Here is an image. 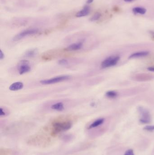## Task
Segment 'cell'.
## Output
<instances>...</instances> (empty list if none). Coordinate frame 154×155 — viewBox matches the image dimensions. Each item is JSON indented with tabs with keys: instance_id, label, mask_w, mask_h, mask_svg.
Wrapping results in <instances>:
<instances>
[{
	"instance_id": "obj_1",
	"label": "cell",
	"mask_w": 154,
	"mask_h": 155,
	"mask_svg": "<svg viewBox=\"0 0 154 155\" xmlns=\"http://www.w3.org/2000/svg\"><path fill=\"white\" fill-rule=\"evenodd\" d=\"M52 133L57 134L60 132H63L71 129L72 123L70 121L55 122L52 124Z\"/></svg>"
},
{
	"instance_id": "obj_2",
	"label": "cell",
	"mask_w": 154,
	"mask_h": 155,
	"mask_svg": "<svg viewBox=\"0 0 154 155\" xmlns=\"http://www.w3.org/2000/svg\"><path fill=\"white\" fill-rule=\"evenodd\" d=\"M120 57L119 55L110 56L102 61L101 67L102 69H106L114 66L119 61Z\"/></svg>"
},
{
	"instance_id": "obj_3",
	"label": "cell",
	"mask_w": 154,
	"mask_h": 155,
	"mask_svg": "<svg viewBox=\"0 0 154 155\" xmlns=\"http://www.w3.org/2000/svg\"><path fill=\"white\" fill-rule=\"evenodd\" d=\"M71 79V76L69 75H61L53 77L48 80H42L40 81V83L42 85H49V84H55L60 82L66 81Z\"/></svg>"
},
{
	"instance_id": "obj_4",
	"label": "cell",
	"mask_w": 154,
	"mask_h": 155,
	"mask_svg": "<svg viewBox=\"0 0 154 155\" xmlns=\"http://www.w3.org/2000/svg\"><path fill=\"white\" fill-rule=\"evenodd\" d=\"M38 32H39V30L38 29L32 28L26 29L17 34V35H15L14 37H13V40L15 41H20L21 39L29 35H35L38 33Z\"/></svg>"
},
{
	"instance_id": "obj_5",
	"label": "cell",
	"mask_w": 154,
	"mask_h": 155,
	"mask_svg": "<svg viewBox=\"0 0 154 155\" xmlns=\"http://www.w3.org/2000/svg\"><path fill=\"white\" fill-rule=\"evenodd\" d=\"M137 109L141 116V118L140 119V122L143 124H147L150 123L151 119V114L149 111L141 106L138 107Z\"/></svg>"
},
{
	"instance_id": "obj_6",
	"label": "cell",
	"mask_w": 154,
	"mask_h": 155,
	"mask_svg": "<svg viewBox=\"0 0 154 155\" xmlns=\"http://www.w3.org/2000/svg\"><path fill=\"white\" fill-rule=\"evenodd\" d=\"M31 67L30 65L29 62L27 60H22L19 64L18 67L19 73L22 75L25 73H27L31 71Z\"/></svg>"
},
{
	"instance_id": "obj_7",
	"label": "cell",
	"mask_w": 154,
	"mask_h": 155,
	"mask_svg": "<svg viewBox=\"0 0 154 155\" xmlns=\"http://www.w3.org/2000/svg\"><path fill=\"white\" fill-rule=\"evenodd\" d=\"M83 46V41H80L76 43H74L70 45L65 48L64 50L66 51H75L82 49Z\"/></svg>"
},
{
	"instance_id": "obj_8",
	"label": "cell",
	"mask_w": 154,
	"mask_h": 155,
	"mask_svg": "<svg viewBox=\"0 0 154 155\" xmlns=\"http://www.w3.org/2000/svg\"><path fill=\"white\" fill-rule=\"evenodd\" d=\"M153 76L147 73H140L134 77V80L138 81H147L153 79Z\"/></svg>"
},
{
	"instance_id": "obj_9",
	"label": "cell",
	"mask_w": 154,
	"mask_h": 155,
	"mask_svg": "<svg viewBox=\"0 0 154 155\" xmlns=\"http://www.w3.org/2000/svg\"><path fill=\"white\" fill-rule=\"evenodd\" d=\"M90 8L89 6H85L82 10L78 11L76 16L77 17H86L89 15L90 12Z\"/></svg>"
},
{
	"instance_id": "obj_10",
	"label": "cell",
	"mask_w": 154,
	"mask_h": 155,
	"mask_svg": "<svg viewBox=\"0 0 154 155\" xmlns=\"http://www.w3.org/2000/svg\"><path fill=\"white\" fill-rule=\"evenodd\" d=\"M149 52L147 51H142L137 52L131 54L128 57L129 59H133V58H141V57H145L148 55Z\"/></svg>"
},
{
	"instance_id": "obj_11",
	"label": "cell",
	"mask_w": 154,
	"mask_h": 155,
	"mask_svg": "<svg viewBox=\"0 0 154 155\" xmlns=\"http://www.w3.org/2000/svg\"><path fill=\"white\" fill-rule=\"evenodd\" d=\"M24 88V84L21 82H17L12 84L9 87V90L12 91H16L22 90Z\"/></svg>"
},
{
	"instance_id": "obj_12",
	"label": "cell",
	"mask_w": 154,
	"mask_h": 155,
	"mask_svg": "<svg viewBox=\"0 0 154 155\" xmlns=\"http://www.w3.org/2000/svg\"><path fill=\"white\" fill-rule=\"evenodd\" d=\"M104 120H105V119L104 118H99V119H97L88 126L87 129L90 130V129H93L94 128L99 127L101 125L104 124Z\"/></svg>"
},
{
	"instance_id": "obj_13",
	"label": "cell",
	"mask_w": 154,
	"mask_h": 155,
	"mask_svg": "<svg viewBox=\"0 0 154 155\" xmlns=\"http://www.w3.org/2000/svg\"><path fill=\"white\" fill-rule=\"evenodd\" d=\"M51 109L57 111L61 112L65 109V106L64 104L61 102L53 104L51 106Z\"/></svg>"
},
{
	"instance_id": "obj_14",
	"label": "cell",
	"mask_w": 154,
	"mask_h": 155,
	"mask_svg": "<svg viewBox=\"0 0 154 155\" xmlns=\"http://www.w3.org/2000/svg\"><path fill=\"white\" fill-rule=\"evenodd\" d=\"M38 49H29L28 51L25 52V56L26 57H28V58L35 57L38 54Z\"/></svg>"
},
{
	"instance_id": "obj_15",
	"label": "cell",
	"mask_w": 154,
	"mask_h": 155,
	"mask_svg": "<svg viewBox=\"0 0 154 155\" xmlns=\"http://www.w3.org/2000/svg\"><path fill=\"white\" fill-rule=\"evenodd\" d=\"M132 11L135 14L144 15L147 12V10L145 9L144 8L136 7L133 8Z\"/></svg>"
},
{
	"instance_id": "obj_16",
	"label": "cell",
	"mask_w": 154,
	"mask_h": 155,
	"mask_svg": "<svg viewBox=\"0 0 154 155\" xmlns=\"http://www.w3.org/2000/svg\"><path fill=\"white\" fill-rule=\"evenodd\" d=\"M74 138H75V136L73 135L67 134L62 137V140L64 142H69L72 141Z\"/></svg>"
},
{
	"instance_id": "obj_17",
	"label": "cell",
	"mask_w": 154,
	"mask_h": 155,
	"mask_svg": "<svg viewBox=\"0 0 154 155\" xmlns=\"http://www.w3.org/2000/svg\"><path fill=\"white\" fill-rule=\"evenodd\" d=\"M117 93L114 91H109L105 94V95L109 98H115L117 96Z\"/></svg>"
},
{
	"instance_id": "obj_18",
	"label": "cell",
	"mask_w": 154,
	"mask_h": 155,
	"mask_svg": "<svg viewBox=\"0 0 154 155\" xmlns=\"http://www.w3.org/2000/svg\"><path fill=\"white\" fill-rule=\"evenodd\" d=\"M9 114V111L6 108L2 107L0 108V116L1 117H6Z\"/></svg>"
},
{
	"instance_id": "obj_19",
	"label": "cell",
	"mask_w": 154,
	"mask_h": 155,
	"mask_svg": "<svg viewBox=\"0 0 154 155\" xmlns=\"http://www.w3.org/2000/svg\"><path fill=\"white\" fill-rule=\"evenodd\" d=\"M101 13L100 12H96L95 13L92 17H91L90 19V21H98L100 18L101 17Z\"/></svg>"
},
{
	"instance_id": "obj_20",
	"label": "cell",
	"mask_w": 154,
	"mask_h": 155,
	"mask_svg": "<svg viewBox=\"0 0 154 155\" xmlns=\"http://www.w3.org/2000/svg\"><path fill=\"white\" fill-rule=\"evenodd\" d=\"M143 129L147 131H154V126H147L143 128Z\"/></svg>"
},
{
	"instance_id": "obj_21",
	"label": "cell",
	"mask_w": 154,
	"mask_h": 155,
	"mask_svg": "<svg viewBox=\"0 0 154 155\" xmlns=\"http://www.w3.org/2000/svg\"><path fill=\"white\" fill-rule=\"evenodd\" d=\"M68 63V62L66 59H60L58 61V64L61 65H67Z\"/></svg>"
},
{
	"instance_id": "obj_22",
	"label": "cell",
	"mask_w": 154,
	"mask_h": 155,
	"mask_svg": "<svg viewBox=\"0 0 154 155\" xmlns=\"http://www.w3.org/2000/svg\"><path fill=\"white\" fill-rule=\"evenodd\" d=\"M124 155H134V154L133 150L129 149L125 152V154Z\"/></svg>"
},
{
	"instance_id": "obj_23",
	"label": "cell",
	"mask_w": 154,
	"mask_h": 155,
	"mask_svg": "<svg viewBox=\"0 0 154 155\" xmlns=\"http://www.w3.org/2000/svg\"><path fill=\"white\" fill-rule=\"evenodd\" d=\"M5 58V54L2 50H0V59L2 60Z\"/></svg>"
},
{
	"instance_id": "obj_24",
	"label": "cell",
	"mask_w": 154,
	"mask_h": 155,
	"mask_svg": "<svg viewBox=\"0 0 154 155\" xmlns=\"http://www.w3.org/2000/svg\"><path fill=\"white\" fill-rule=\"evenodd\" d=\"M147 69L148 71L154 72V66L148 67Z\"/></svg>"
},
{
	"instance_id": "obj_25",
	"label": "cell",
	"mask_w": 154,
	"mask_h": 155,
	"mask_svg": "<svg viewBox=\"0 0 154 155\" xmlns=\"http://www.w3.org/2000/svg\"><path fill=\"white\" fill-rule=\"evenodd\" d=\"M150 33L151 34V36H152V38L153 39V40H154V31H150Z\"/></svg>"
},
{
	"instance_id": "obj_26",
	"label": "cell",
	"mask_w": 154,
	"mask_h": 155,
	"mask_svg": "<svg viewBox=\"0 0 154 155\" xmlns=\"http://www.w3.org/2000/svg\"><path fill=\"white\" fill-rule=\"evenodd\" d=\"M94 0H87V1H86V3L87 4H90L91 3H92L93 2Z\"/></svg>"
},
{
	"instance_id": "obj_27",
	"label": "cell",
	"mask_w": 154,
	"mask_h": 155,
	"mask_svg": "<svg viewBox=\"0 0 154 155\" xmlns=\"http://www.w3.org/2000/svg\"><path fill=\"white\" fill-rule=\"evenodd\" d=\"M125 2H131V1H133L134 0H124Z\"/></svg>"
}]
</instances>
